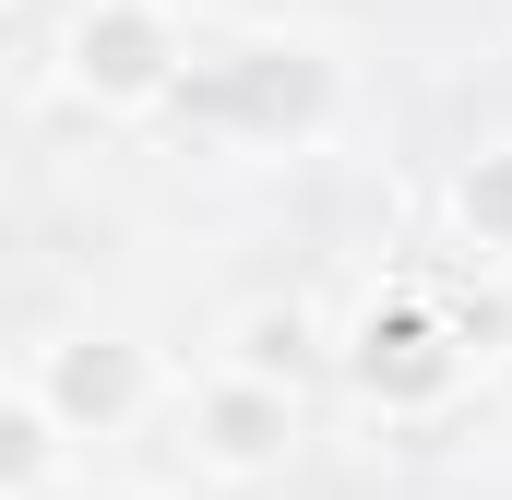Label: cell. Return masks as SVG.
<instances>
[{
	"mask_svg": "<svg viewBox=\"0 0 512 500\" xmlns=\"http://www.w3.org/2000/svg\"><path fill=\"white\" fill-rule=\"evenodd\" d=\"M477 358H489V346L465 334V310H453L441 286H382V298L334 334V370H346V393H358L370 417H441Z\"/></svg>",
	"mask_w": 512,
	"mask_h": 500,
	"instance_id": "obj_2",
	"label": "cell"
},
{
	"mask_svg": "<svg viewBox=\"0 0 512 500\" xmlns=\"http://www.w3.org/2000/svg\"><path fill=\"white\" fill-rule=\"evenodd\" d=\"M24 381L48 393V417L72 429V441H120L131 417L155 405V346L143 334H108V322H84V334H48Z\"/></svg>",
	"mask_w": 512,
	"mask_h": 500,
	"instance_id": "obj_4",
	"label": "cell"
},
{
	"mask_svg": "<svg viewBox=\"0 0 512 500\" xmlns=\"http://www.w3.org/2000/svg\"><path fill=\"white\" fill-rule=\"evenodd\" d=\"M179 453H191L203 477H227V489H262V477H286V453H298V393L215 370L191 405H179Z\"/></svg>",
	"mask_w": 512,
	"mask_h": 500,
	"instance_id": "obj_5",
	"label": "cell"
},
{
	"mask_svg": "<svg viewBox=\"0 0 512 500\" xmlns=\"http://www.w3.org/2000/svg\"><path fill=\"white\" fill-rule=\"evenodd\" d=\"M96 500H155V489H96Z\"/></svg>",
	"mask_w": 512,
	"mask_h": 500,
	"instance_id": "obj_9",
	"label": "cell"
},
{
	"mask_svg": "<svg viewBox=\"0 0 512 500\" xmlns=\"http://www.w3.org/2000/svg\"><path fill=\"white\" fill-rule=\"evenodd\" d=\"M453 239L477 250V262H512V131L501 143H477V155H453Z\"/></svg>",
	"mask_w": 512,
	"mask_h": 500,
	"instance_id": "obj_7",
	"label": "cell"
},
{
	"mask_svg": "<svg viewBox=\"0 0 512 500\" xmlns=\"http://www.w3.org/2000/svg\"><path fill=\"white\" fill-rule=\"evenodd\" d=\"M60 453H72V429L48 417L36 381H12L0 393V500H48L60 489Z\"/></svg>",
	"mask_w": 512,
	"mask_h": 500,
	"instance_id": "obj_8",
	"label": "cell"
},
{
	"mask_svg": "<svg viewBox=\"0 0 512 500\" xmlns=\"http://www.w3.org/2000/svg\"><path fill=\"white\" fill-rule=\"evenodd\" d=\"M346 108V60L322 48V36H227V48H203L191 60V84H179V131H215V143H262V155H298V143H322Z\"/></svg>",
	"mask_w": 512,
	"mask_h": 500,
	"instance_id": "obj_1",
	"label": "cell"
},
{
	"mask_svg": "<svg viewBox=\"0 0 512 500\" xmlns=\"http://www.w3.org/2000/svg\"><path fill=\"white\" fill-rule=\"evenodd\" d=\"M227 370L274 381V393H310V381L334 370V346H322V322H310L298 298H251V310L227 322Z\"/></svg>",
	"mask_w": 512,
	"mask_h": 500,
	"instance_id": "obj_6",
	"label": "cell"
},
{
	"mask_svg": "<svg viewBox=\"0 0 512 500\" xmlns=\"http://www.w3.org/2000/svg\"><path fill=\"white\" fill-rule=\"evenodd\" d=\"M60 84H72L96 120H155V108H179V84H191V36H179L167 0H84V12L60 24Z\"/></svg>",
	"mask_w": 512,
	"mask_h": 500,
	"instance_id": "obj_3",
	"label": "cell"
}]
</instances>
